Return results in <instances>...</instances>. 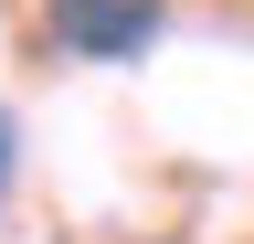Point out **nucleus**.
I'll return each instance as SVG.
<instances>
[{"instance_id": "1", "label": "nucleus", "mask_w": 254, "mask_h": 244, "mask_svg": "<svg viewBox=\"0 0 254 244\" xmlns=\"http://www.w3.org/2000/svg\"><path fill=\"white\" fill-rule=\"evenodd\" d=\"M159 11L170 0H43V32L64 53H85V64H127V53H148Z\"/></svg>"}, {"instance_id": "2", "label": "nucleus", "mask_w": 254, "mask_h": 244, "mask_svg": "<svg viewBox=\"0 0 254 244\" xmlns=\"http://www.w3.org/2000/svg\"><path fill=\"white\" fill-rule=\"evenodd\" d=\"M0 191H11V117H0Z\"/></svg>"}]
</instances>
